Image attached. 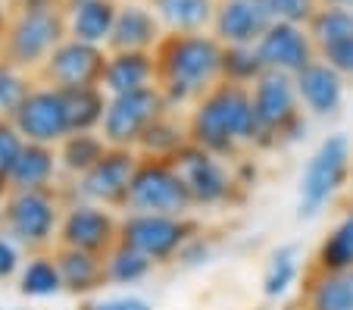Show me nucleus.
Returning <instances> with one entry per match:
<instances>
[{
    "label": "nucleus",
    "mask_w": 353,
    "mask_h": 310,
    "mask_svg": "<svg viewBox=\"0 0 353 310\" xmlns=\"http://www.w3.org/2000/svg\"><path fill=\"white\" fill-rule=\"evenodd\" d=\"M222 50L225 44L216 41L213 32H166L157 44V75L160 91L169 110H191L213 85L222 81Z\"/></svg>",
    "instance_id": "nucleus-1"
},
{
    "label": "nucleus",
    "mask_w": 353,
    "mask_h": 310,
    "mask_svg": "<svg viewBox=\"0 0 353 310\" xmlns=\"http://www.w3.org/2000/svg\"><path fill=\"white\" fill-rule=\"evenodd\" d=\"M191 144L216 157H238L241 148H260V122H256L250 88L219 81L200 97L188 113Z\"/></svg>",
    "instance_id": "nucleus-2"
},
{
    "label": "nucleus",
    "mask_w": 353,
    "mask_h": 310,
    "mask_svg": "<svg viewBox=\"0 0 353 310\" xmlns=\"http://www.w3.org/2000/svg\"><path fill=\"white\" fill-rule=\"evenodd\" d=\"M60 223H63V204L57 188L7 191V197H3L0 232L13 238L28 254L54 248L57 235H60Z\"/></svg>",
    "instance_id": "nucleus-3"
},
{
    "label": "nucleus",
    "mask_w": 353,
    "mask_h": 310,
    "mask_svg": "<svg viewBox=\"0 0 353 310\" xmlns=\"http://www.w3.org/2000/svg\"><path fill=\"white\" fill-rule=\"evenodd\" d=\"M250 97H254L256 122H260V148L291 144L307 132V119H303L294 75L266 69L250 85Z\"/></svg>",
    "instance_id": "nucleus-4"
},
{
    "label": "nucleus",
    "mask_w": 353,
    "mask_h": 310,
    "mask_svg": "<svg viewBox=\"0 0 353 310\" xmlns=\"http://www.w3.org/2000/svg\"><path fill=\"white\" fill-rule=\"evenodd\" d=\"M66 35V10H16L0 35V57L38 72Z\"/></svg>",
    "instance_id": "nucleus-5"
},
{
    "label": "nucleus",
    "mask_w": 353,
    "mask_h": 310,
    "mask_svg": "<svg viewBox=\"0 0 353 310\" xmlns=\"http://www.w3.org/2000/svg\"><path fill=\"white\" fill-rule=\"evenodd\" d=\"M350 138L344 132L322 138V144L313 151L307 160V169L300 175V201H297V216L310 220L316 216L341 188H344L347 175H350Z\"/></svg>",
    "instance_id": "nucleus-6"
},
{
    "label": "nucleus",
    "mask_w": 353,
    "mask_h": 310,
    "mask_svg": "<svg viewBox=\"0 0 353 310\" xmlns=\"http://www.w3.org/2000/svg\"><path fill=\"white\" fill-rule=\"evenodd\" d=\"M194 210V197L188 191L181 173L172 160H150L141 157L138 173L125 197V213H166L188 216Z\"/></svg>",
    "instance_id": "nucleus-7"
},
{
    "label": "nucleus",
    "mask_w": 353,
    "mask_h": 310,
    "mask_svg": "<svg viewBox=\"0 0 353 310\" xmlns=\"http://www.w3.org/2000/svg\"><path fill=\"white\" fill-rule=\"evenodd\" d=\"M197 238V223L188 216L125 213L119 216V242L141 251L147 260L169 263Z\"/></svg>",
    "instance_id": "nucleus-8"
},
{
    "label": "nucleus",
    "mask_w": 353,
    "mask_h": 310,
    "mask_svg": "<svg viewBox=\"0 0 353 310\" xmlns=\"http://www.w3.org/2000/svg\"><path fill=\"white\" fill-rule=\"evenodd\" d=\"M169 113V104L163 97L160 85L128 91V95H110L107 116L100 126V135L110 148H138V142L147 135L160 116Z\"/></svg>",
    "instance_id": "nucleus-9"
},
{
    "label": "nucleus",
    "mask_w": 353,
    "mask_h": 310,
    "mask_svg": "<svg viewBox=\"0 0 353 310\" xmlns=\"http://www.w3.org/2000/svg\"><path fill=\"white\" fill-rule=\"evenodd\" d=\"M19 135L26 142H34V144H57L63 138L72 135L69 128V116H66V101H63V91L54 85H32V91L26 95V101L19 104L13 116H10Z\"/></svg>",
    "instance_id": "nucleus-10"
},
{
    "label": "nucleus",
    "mask_w": 353,
    "mask_h": 310,
    "mask_svg": "<svg viewBox=\"0 0 353 310\" xmlns=\"http://www.w3.org/2000/svg\"><path fill=\"white\" fill-rule=\"evenodd\" d=\"M107 57H110L107 48H97V44H88V41L66 35L54 48V54L44 60L38 75L44 85H54L60 91L100 85L103 81V69H107Z\"/></svg>",
    "instance_id": "nucleus-11"
},
{
    "label": "nucleus",
    "mask_w": 353,
    "mask_h": 310,
    "mask_svg": "<svg viewBox=\"0 0 353 310\" xmlns=\"http://www.w3.org/2000/svg\"><path fill=\"white\" fill-rule=\"evenodd\" d=\"M57 244L107 257L119 244V216L110 207H100V204H91V201L69 204L63 210Z\"/></svg>",
    "instance_id": "nucleus-12"
},
{
    "label": "nucleus",
    "mask_w": 353,
    "mask_h": 310,
    "mask_svg": "<svg viewBox=\"0 0 353 310\" xmlns=\"http://www.w3.org/2000/svg\"><path fill=\"white\" fill-rule=\"evenodd\" d=\"M172 166L185 179L188 191L194 197V207H219V204H228L234 185H241L222 157L210 154V151L197 148V144H188L185 151H179Z\"/></svg>",
    "instance_id": "nucleus-13"
},
{
    "label": "nucleus",
    "mask_w": 353,
    "mask_h": 310,
    "mask_svg": "<svg viewBox=\"0 0 353 310\" xmlns=\"http://www.w3.org/2000/svg\"><path fill=\"white\" fill-rule=\"evenodd\" d=\"M141 154L132 148H110L103 160L79 179V201H91L110 210H125L132 179L138 173Z\"/></svg>",
    "instance_id": "nucleus-14"
},
{
    "label": "nucleus",
    "mask_w": 353,
    "mask_h": 310,
    "mask_svg": "<svg viewBox=\"0 0 353 310\" xmlns=\"http://www.w3.org/2000/svg\"><path fill=\"white\" fill-rule=\"evenodd\" d=\"M256 54L266 69L288 75L303 72L313 60H319L316 41L310 38L307 26H291V22H272L266 35L256 41Z\"/></svg>",
    "instance_id": "nucleus-15"
},
{
    "label": "nucleus",
    "mask_w": 353,
    "mask_h": 310,
    "mask_svg": "<svg viewBox=\"0 0 353 310\" xmlns=\"http://www.w3.org/2000/svg\"><path fill=\"white\" fill-rule=\"evenodd\" d=\"M272 22L275 19H272V13H269L266 0H219L210 32H213L216 41H222L225 48H234V44L254 48Z\"/></svg>",
    "instance_id": "nucleus-16"
},
{
    "label": "nucleus",
    "mask_w": 353,
    "mask_h": 310,
    "mask_svg": "<svg viewBox=\"0 0 353 310\" xmlns=\"http://www.w3.org/2000/svg\"><path fill=\"white\" fill-rule=\"evenodd\" d=\"M163 38L166 28L150 3H119L107 50H157Z\"/></svg>",
    "instance_id": "nucleus-17"
},
{
    "label": "nucleus",
    "mask_w": 353,
    "mask_h": 310,
    "mask_svg": "<svg viewBox=\"0 0 353 310\" xmlns=\"http://www.w3.org/2000/svg\"><path fill=\"white\" fill-rule=\"evenodd\" d=\"M294 85H297L300 107L307 110L310 116H319V119L332 116L344 104V75L334 72L322 60H313L303 72L294 75Z\"/></svg>",
    "instance_id": "nucleus-18"
},
{
    "label": "nucleus",
    "mask_w": 353,
    "mask_h": 310,
    "mask_svg": "<svg viewBox=\"0 0 353 310\" xmlns=\"http://www.w3.org/2000/svg\"><path fill=\"white\" fill-rule=\"evenodd\" d=\"M157 81L160 75H157L154 50H110L100 88L107 95H128L141 88H154Z\"/></svg>",
    "instance_id": "nucleus-19"
},
{
    "label": "nucleus",
    "mask_w": 353,
    "mask_h": 310,
    "mask_svg": "<svg viewBox=\"0 0 353 310\" xmlns=\"http://www.w3.org/2000/svg\"><path fill=\"white\" fill-rule=\"evenodd\" d=\"M63 10H66L69 38L107 48L116 13H119L116 0H63Z\"/></svg>",
    "instance_id": "nucleus-20"
},
{
    "label": "nucleus",
    "mask_w": 353,
    "mask_h": 310,
    "mask_svg": "<svg viewBox=\"0 0 353 310\" xmlns=\"http://www.w3.org/2000/svg\"><path fill=\"white\" fill-rule=\"evenodd\" d=\"M57 175H60V157L50 144L26 142L13 163L7 191H34V188H57Z\"/></svg>",
    "instance_id": "nucleus-21"
},
{
    "label": "nucleus",
    "mask_w": 353,
    "mask_h": 310,
    "mask_svg": "<svg viewBox=\"0 0 353 310\" xmlns=\"http://www.w3.org/2000/svg\"><path fill=\"white\" fill-rule=\"evenodd\" d=\"M54 257H57V267H60L63 291H69V295L88 298V295H94V291H100L103 285H107L103 257L100 254H88V251L57 244Z\"/></svg>",
    "instance_id": "nucleus-22"
},
{
    "label": "nucleus",
    "mask_w": 353,
    "mask_h": 310,
    "mask_svg": "<svg viewBox=\"0 0 353 310\" xmlns=\"http://www.w3.org/2000/svg\"><path fill=\"white\" fill-rule=\"evenodd\" d=\"M303 310H353V270H313L303 285Z\"/></svg>",
    "instance_id": "nucleus-23"
},
{
    "label": "nucleus",
    "mask_w": 353,
    "mask_h": 310,
    "mask_svg": "<svg viewBox=\"0 0 353 310\" xmlns=\"http://www.w3.org/2000/svg\"><path fill=\"white\" fill-rule=\"evenodd\" d=\"M219 0H150V10L160 16L166 32H207L213 26Z\"/></svg>",
    "instance_id": "nucleus-24"
},
{
    "label": "nucleus",
    "mask_w": 353,
    "mask_h": 310,
    "mask_svg": "<svg viewBox=\"0 0 353 310\" xmlns=\"http://www.w3.org/2000/svg\"><path fill=\"white\" fill-rule=\"evenodd\" d=\"M191 144V135H188V119H175L172 110L166 116L154 122L147 128V135L138 142V154L150 157V160H175L179 151H185Z\"/></svg>",
    "instance_id": "nucleus-25"
},
{
    "label": "nucleus",
    "mask_w": 353,
    "mask_h": 310,
    "mask_svg": "<svg viewBox=\"0 0 353 310\" xmlns=\"http://www.w3.org/2000/svg\"><path fill=\"white\" fill-rule=\"evenodd\" d=\"M63 101H66V116L72 132H100L110 104V95L100 85L69 88V91H63Z\"/></svg>",
    "instance_id": "nucleus-26"
},
{
    "label": "nucleus",
    "mask_w": 353,
    "mask_h": 310,
    "mask_svg": "<svg viewBox=\"0 0 353 310\" xmlns=\"http://www.w3.org/2000/svg\"><path fill=\"white\" fill-rule=\"evenodd\" d=\"M107 151H110V144L103 142L100 132H72L69 138H63V142L57 144L60 169L69 175H75V179H81L88 169L97 166Z\"/></svg>",
    "instance_id": "nucleus-27"
},
{
    "label": "nucleus",
    "mask_w": 353,
    "mask_h": 310,
    "mask_svg": "<svg viewBox=\"0 0 353 310\" xmlns=\"http://www.w3.org/2000/svg\"><path fill=\"white\" fill-rule=\"evenodd\" d=\"M313 270H322V273L353 270V210H347L338 223L328 229V235L319 242Z\"/></svg>",
    "instance_id": "nucleus-28"
},
{
    "label": "nucleus",
    "mask_w": 353,
    "mask_h": 310,
    "mask_svg": "<svg viewBox=\"0 0 353 310\" xmlns=\"http://www.w3.org/2000/svg\"><path fill=\"white\" fill-rule=\"evenodd\" d=\"M19 295L26 298H54L63 291V279H60V267H57L54 251H38V254H28V260L22 263L19 276Z\"/></svg>",
    "instance_id": "nucleus-29"
},
{
    "label": "nucleus",
    "mask_w": 353,
    "mask_h": 310,
    "mask_svg": "<svg viewBox=\"0 0 353 310\" xmlns=\"http://www.w3.org/2000/svg\"><path fill=\"white\" fill-rule=\"evenodd\" d=\"M157 263L147 260L141 251L128 248V244H116L107 257H103V273H107V285H134L144 282L154 273Z\"/></svg>",
    "instance_id": "nucleus-30"
},
{
    "label": "nucleus",
    "mask_w": 353,
    "mask_h": 310,
    "mask_svg": "<svg viewBox=\"0 0 353 310\" xmlns=\"http://www.w3.org/2000/svg\"><path fill=\"white\" fill-rule=\"evenodd\" d=\"M310 38L316 41V50L334 44V41L353 38V10L350 7H319L307 26Z\"/></svg>",
    "instance_id": "nucleus-31"
},
{
    "label": "nucleus",
    "mask_w": 353,
    "mask_h": 310,
    "mask_svg": "<svg viewBox=\"0 0 353 310\" xmlns=\"http://www.w3.org/2000/svg\"><path fill=\"white\" fill-rule=\"evenodd\" d=\"M263 72H266V66H263L260 54H256V44L254 48H247V44H234V48L222 50V81L250 88Z\"/></svg>",
    "instance_id": "nucleus-32"
},
{
    "label": "nucleus",
    "mask_w": 353,
    "mask_h": 310,
    "mask_svg": "<svg viewBox=\"0 0 353 310\" xmlns=\"http://www.w3.org/2000/svg\"><path fill=\"white\" fill-rule=\"evenodd\" d=\"M297 273H300V263H297V248L294 244H285L272 254L266 267V276H263V295L266 298H281L288 295L294 282H297Z\"/></svg>",
    "instance_id": "nucleus-33"
},
{
    "label": "nucleus",
    "mask_w": 353,
    "mask_h": 310,
    "mask_svg": "<svg viewBox=\"0 0 353 310\" xmlns=\"http://www.w3.org/2000/svg\"><path fill=\"white\" fill-rule=\"evenodd\" d=\"M32 85H34L32 72H26V69H19L16 63L0 57V119H10V116L19 110V104L26 101Z\"/></svg>",
    "instance_id": "nucleus-34"
},
{
    "label": "nucleus",
    "mask_w": 353,
    "mask_h": 310,
    "mask_svg": "<svg viewBox=\"0 0 353 310\" xmlns=\"http://www.w3.org/2000/svg\"><path fill=\"white\" fill-rule=\"evenodd\" d=\"M269 13L275 22H291V26H310L316 10L322 7L319 0H266Z\"/></svg>",
    "instance_id": "nucleus-35"
},
{
    "label": "nucleus",
    "mask_w": 353,
    "mask_h": 310,
    "mask_svg": "<svg viewBox=\"0 0 353 310\" xmlns=\"http://www.w3.org/2000/svg\"><path fill=\"white\" fill-rule=\"evenodd\" d=\"M26 138L19 135V128L10 119H0V188L10 185V173H13V163L19 157Z\"/></svg>",
    "instance_id": "nucleus-36"
},
{
    "label": "nucleus",
    "mask_w": 353,
    "mask_h": 310,
    "mask_svg": "<svg viewBox=\"0 0 353 310\" xmlns=\"http://www.w3.org/2000/svg\"><path fill=\"white\" fill-rule=\"evenodd\" d=\"M319 60L328 63V66H332L334 72H341L344 79L353 75V38H344V41H334V44L319 48Z\"/></svg>",
    "instance_id": "nucleus-37"
},
{
    "label": "nucleus",
    "mask_w": 353,
    "mask_h": 310,
    "mask_svg": "<svg viewBox=\"0 0 353 310\" xmlns=\"http://www.w3.org/2000/svg\"><path fill=\"white\" fill-rule=\"evenodd\" d=\"M22 263H26L22 260V248L13 242V238H7L3 232H0V282L19 276Z\"/></svg>",
    "instance_id": "nucleus-38"
},
{
    "label": "nucleus",
    "mask_w": 353,
    "mask_h": 310,
    "mask_svg": "<svg viewBox=\"0 0 353 310\" xmlns=\"http://www.w3.org/2000/svg\"><path fill=\"white\" fill-rule=\"evenodd\" d=\"M85 310H154V307L138 295H125V298H107V301H91Z\"/></svg>",
    "instance_id": "nucleus-39"
},
{
    "label": "nucleus",
    "mask_w": 353,
    "mask_h": 310,
    "mask_svg": "<svg viewBox=\"0 0 353 310\" xmlns=\"http://www.w3.org/2000/svg\"><path fill=\"white\" fill-rule=\"evenodd\" d=\"M16 10H63V0H16Z\"/></svg>",
    "instance_id": "nucleus-40"
},
{
    "label": "nucleus",
    "mask_w": 353,
    "mask_h": 310,
    "mask_svg": "<svg viewBox=\"0 0 353 310\" xmlns=\"http://www.w3.org/2000/svg\"><path fill=\"white\" fill-rule=\"evenodd\" d=\"M322 7H350L353 10V0H319Z\"/></svg>",
    "instance_id": "nucleus-41"
},
{
    "label": "nucleus",
    "mask_w": 353,
    "mask_h": 310,
    "mask_svg": "<svg viewBox=\"0 0 353 310\" xmlns=\"http://www.w3.org/2000/svg\"><path fill=\"white\" fill-rule=\"evenodd\" d=\"M3 197H7V188H0V210H3Z\"/></svg>",
    "instance_id": "nucleus-42"
}]
</instances>
